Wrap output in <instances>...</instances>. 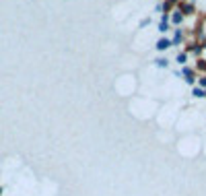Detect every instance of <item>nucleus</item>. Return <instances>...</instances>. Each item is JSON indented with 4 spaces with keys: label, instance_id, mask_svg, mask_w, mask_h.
Here are the masks:
<instances>
[{
    "label": "nucleus",
    "instance_id": "f257e3e1",
    "mask_svg": "<svg viewBox=\"0 0 206 196\" xmlns=\"http://www.w3.org/2000/svg\"><path fill=\"white\" fill-rule=\"evenodd\" d=\"M177 10H179L183 17H194V15H196V4H194L192 0H179Z\"/></svg>",
    "mask_w": 206,
    "mask_h": 196
},
{
    "label": "nucleus",
    "instance_id": "f03ea898",
    "mask_svg": "<svg viewBox=\"0 0 206 196\" xmlns=\"http://www.w3.org/2000/svg\"><path fill=\"white\" fill-rule=\"evenodd\" d=\"M181 74H183V81L188 83V85H194L198 78H196V68H190V66H183L181 70Z\"/></svg>",
    "mask_w": 206,
    "mask_h": 196
},
{
    "label": "nucleus",
    "instance_id": "7ed1b4c3",
    "mask_svg": "<svg viewBox=\"0 0 206 196\" xmlns=\"http://www.w3.org/2000/svg\"><path fill=\"white\" fill-rule=\"evenodd\" d=\"M175 4H179V0H165L163 4H159V6H161V10H163V15H169V13H173Z\"/></svg>",
    "mask_w": 206,
    "mask_h": 196
},
{
    "label": "nucleus",
    "instance_id": "20e7f679",
    "mask_svg": "<svg viewBox=\"0 0 206 196\" xmlns=\"http://www.w3.org/2000/svg\"><path fill=\"white\" fill-rule=\"evenodd\" d=\"M154 48H157L159 52H165V50H169V48H171V39H167V37H161L159 42L154 43Z\"/></svg>",
    "mask_w": 206,
    "mask_h": 196
},
{
    "label": "nucleus",
    "instance_id": "39448f33",
    "mask_svg": "<svg viewBox=\"0 0 206 196\" xmlns=\"http://www.w3.org/2000/svg\"><path fill=\"white\" fill-rule=\"evenodd\" d=\"M169 21H171L173 25H181L183 23V15H181L179 10H173L171 15H169Z\"/></svg>",
    "mask_w": 206,
    "mask_h": 196
},
{
    "label": "nucleus",
    "instance_id": "423d86ee",
    "mask_svg": "<svg viewBox=\"0 0 206 196\" xmlns=\"http://www.w3.org/2000/svg\"><path fill=\"white\" fill-rule=\"evenodd\" d=\"M167 23H169V15H163V17H161V23H159V31H161V33L169 31V25H167Z\"/></svg>",
    "mask_w": 206,
    "mask_h": 196
},
{
    "label": "nucleus",
    "instance_id": "0eeeda50",
    "mask_svg": "<svg viewBox=\"0 0 206 196\" xmlns=\"http://www.w3.org/2000/svg\"><path fill=\"white\" fill-rule=\"evenodd\" d=\"M181 42H183V31H181V29H175V31H173V37H171V43L177 45V43H181Z\"/></svg>",
    "mask_w": 206,
    "mask_h": 196
},
{
    "label": "nucleus",
    "instance_id": "6e6552de",
    "mask_svg": "<svg viewBox=\"0 0 206 196\" xmlns=\"http://www.w3.org/2000/svg\"><path fill=\"white\" fill-rule=\"evenodd\" d=\"M175 60H177V64H183V66H186V62H188V54H186V52H179Z\"/></svg>",
    "mask_w": 206,
    "mask_h": 196
},
{
    "label": "nucleus",
    "instance_id": "1a4fd4ad",
    "mask_svg": "<svg viewBox=\"0 0 206 196\" xmlns=\"http://www.w3.org/2000/svg\"><path fill=\"white\" fill-rule=\"evenodd\" d=\"M192 97H196V99L204 97V89H200V87H194V89H192Z\"/></svg>",
    "mask_w": 206,
    "mask_h": 196
},
{
    "label": "nucleus",
    "instance_id": "9d476101",
    "mask_svg": "<svg viewBox=\"0 0 206 196\" xmlns=\"http://www.w3.org/2000/svg\"><path fill=\"white\" fill-rule=\"evenodd\" d=\"M196 68L202 70V72H206V60H204V58H198V60H196Z\"/></svg>",
    "mask_w": 206,
    "mask_h": 196
},
{
    "label": "nucleus",
    "instance_id": "9b49d317",
    "mask_svg": "<svg viewBox=\"0 0 206 196\" xmlns=\"http://www.w3.org/2000/svg\"><path fill=\"white\" fill-rule=\"evenodd\" d=\"M154 64H157V66H161V68H167V66H169V60H165V58H157V60H154Z\"/></svg>",
    "mask_w": 206,
    "mask_h": 196
},
{
    "label": "nucleus",
    "instance_id": "f8f14e48",
    "mask_svg": "<svg viewBox=\"0 0 206 196\" xmlns=\"http://www.w3.org/2000/svg\"><path fill=\"white\" fill-rule=\"evenodd\" d=\"M198 85H200V89H206V74H202L198 78Z\"/></svg>",
    "mask_w": 206,
    "mask_h": 196
},
{
    "label": "nucleus",
    "instance_id": "ddd939ff",
    "mask_svg": "<svg viewBox=\"0 0 206 196\" xmlns=\"http://www.w3.org/2000/svg\"><path fill=\"white\" fill-rule=\"evenodd\" d=\"M198 43H200V48H202V50H206V37H202Z\"/></svg>",
    "mask_w": 206,
    "mask_h": 196
},
{
    "label": "nucleus",
    "instance_id": "4468645a",
    "mask_svg": "<svg viewBox=\"0 0 206 196\" xmlns=\"http://www.w3.org/2000/svg\"><path fill=\"white\" fill-rule=\"evenodd\" d=\"M204 97H206V89H204Z\"/></svg>",
    "mask_w": 206,
    "mask_h": 196
}]
</instances>
